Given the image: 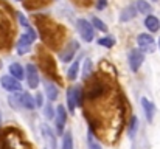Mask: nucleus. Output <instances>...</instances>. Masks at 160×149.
<instances>
[{
    "mask_svg": "<svg viewBox=\"0 0 160 149\" xmlns=\"http://www.w3.org/2000/svg\"><path fill=\"white\" fill-rule=\"evenodd\" d=\"M76 106H82V93L78 87H70L67 90V107L68 112H73Z\"/></svg>",
    "mask_w": 160,
    "mask_h": 149,
    "instance_id": "obj_1",
    "label": "nucleus"
},
{
    "mask_svg": "<svg viewBox=\"0 0 160 149\" xmlns=\"http://www.w3.org/2000/svg\"><path fill=\"white\" fill-rule=\"evenodd\" d=\"M11 104L12 106H19V107H25L28 110H33L36 107V102L34 98L30 95V93H19L16 97H11Z\"/></svg>",
    "mask_w": 160,
    "mask_h": 149,
    "instance_id": "obj_2",
    "label": "nucleus"
},
{
    "mask_svg": "<svg viewBox=\"0 0 160 149\" xmlns=\"http://www.w3.org/2000/svg\"><path fill=\"white\" fill-rule=\"evenodd\" d=\"M76 25H78V31H79L82 41L92 42L93 41V25L90 22H87L86 19H79L76 22Z\"/></svg>",
    "mask_w": 160,
    "mask_h": 149,
    "instance_id": "obj_3",
    "label": "nucleus"
},
{
    "mask_svg": "<svg viewBox=\"0 0 160 149\" xmlns=\"http://www.w3.org/2000/svg\"><path fill=\"white\" fill-rule=\"evenodd\" d=\"M145 61V54L140 48H132L129 53V67L132 72H138Z\"/></svg>",
    "mask_w": 160,
    "mask_h": 149,
    "instance_id": "obj_4",
    "label": "nucleus"
},
{
    "mask_svg": "<svg viewBox=\"0 0 160 149\" xmlns=\"http://www.w3.org/2000/svg\"><path fill=\"white\" fill-rule=\"evenodd\" d=\"M137 42H138V47L142 51H145V53H154V50H156V42H154V37L151 36V34H140L138 37H137Z\"/></svg>",
    "mask_w": 160,
    "mask_h": 149,
    "instance_id": "obj_5",
    "label": "nucleus"
},
{
    "mask_svg": "<svg viewBox=\"0 0 160 149\" xmlns=\"http://www.w3.org/2000/svg\"><path fill=\"white\" fill-rule=\"evenodd\" d=\"M0 84L5 90L8 92H20L22 90V84L19 79L12 78V76H2L0 78Z\"/></svg>",
    "mask_w": 160,
    "mask_h": 149,
    "instance_id": "obj_6",
    "label": "nucleus"
},
{
    "mask_svg": "<svg viewBox=\"0 0 160 149\" xmlns=\"http://www.w3.org/2000/svg\"><path fill=\"white\" fill-rule=\"evenodd\" d=\"M25 70H27L25 78L28 79V86H30L31 89H38V86H39V73H38L36 65H34V64H28Z\"/></svg>",
    "mask_w": 160,
    "mask_h": 149,
    "instance_id": "obj_7",
    "label": "nucleus"
},
{
    "mask_svg": "<svg viewBox=\"0 0 160 149\" xmlns=\"http://www.w3.org/2000/svg\"><path fill=\"white\" fill-rule=\"evenodd\" d=\"M56 112V131L58 134H64V127H65V121H67V112L64 106H58Z\"/></svg>",
    "mask_w": 160,
    "mask_h": 149,
    "instance_id": "obj_8",
    "label": "nucleus"
},
{
    "mask_svg": "<svg viewBox=\"0 0 160 149\" xmlns=\"http://www.w3.org/2000/svg\"><path fill=\"white\" fill-rule=\"evenodd\" d=\"M78 48H79V44H78L76 41H72V42L67 45V48L61 53V61H62V62H70V61L73 59V56H75V53H76Z\"/></svg>",
    "mask_w": 160,
    "mask_h": 149,
    "instance_id": "obj_9",
    "label": "nucleus"
},
{
    "mask_svg": "<svg viewBox=\"0 0 160 149\" xmlns=\"http://www.w3.org/2000/svg\"><path fill=\"white\" fill-rule=\"evenodd\" d=\"M142 107H143V110H145V117H146V120L151 123V121L154 120L156 106H154L148 98H142Z\"/></svg>",
    "mask_w": 160,
    "mask_h": 149,
    "instance_id": "obj_10",
    "label": "nucleus"
},
{
    "mask_svg": "<svg viewBox=\"0 0 160 149\" xmlns=\"http://www.w3.org/2000/svg\"><path fill=\"white\" fill-rule=\"evenodd\" d=\"M30 47H31V41H30L28 34L25 33V34L20 36V39L17 42V53L19 54H25V53L30 51Z\"/></svg>",
    "mask_w": 160,
    "mask_h": 149,
    "instance_id": "obj_11",
    "label": "nucleus"
},
{
    "mask_svg": "<svg viewBox=\"0 0 160 149\" xmlns=\"http://www.w3.org/2000/svg\"><path fill=\"white\" fill-rule=\"evenodd\" d=\"M137 14H138V12H137V8H135L134 5H129V6H126V8L120 12V20H121V22H129V20H132Z\"/></svg>",
    "mask_w": 160,
    "mask_h": 149,
    "instance_id": "obj_12",
    "label": "nucleus"
},
{
    "mask_svg": "<svg viewBox=\"0 0 160 149\" xmlns=\"http://www.w3.org/2000/svg\"><path fill=\"white\" fill-rule=\"evenodd\" d=\"M145 27L151 31V33H157L160 30V20L154 16H148L145 19Z\"/></svg>",
    "mask_w": 160,
    "mask_h": 149,
    "instance_id": "obj_13",
    "label": "nucleus"
},
{
    "mask_svg": "<svg viewBox=\"0 0 160 149\" xmlns=\"http://www.w3.org/2000/svg\"><path fill=\"white\" fill-rule=\"evenodd\" d=\"M9 73H11L12 78H16L19 81H22L25 78V70H23V67L20 64H11L9 65Z\"/></svg>",
    "mask_w": 160,
    "mask_h": 149,
    "instance_id": "obj_14",
    "label": "nucleus"
},
{
    "mask_svg": "<svg viewBox=\"0 0 160 149\" xmlns=\"http://www.w3.org/2000/svg\"><path fill=\"white\" fill-rule=\"evenodd\" d=\"M82 59L79 57V59H76L72 65H70V68H68V72H67V78L70 79V81H75L76 78H78V72H79V62H81Z\"/></svg>",
    "mask_w": 160,
    "mask_h": 149,
    "instance_id": "obj_15",
    "label": "nucleus"
},
{
    "mask_svg": "<svg viewBox=\"0 0 160 149\" xmlns=\"http://www.w3.org/2000/svg\"><path fill=\"white\" fill-rule=\"evenodd\" d=\"M104 90H106V87H104L103 84L92 86L90 90H89V99H95V98H98V97H101V95L104 93Z\"/></svg>",
    "mask_w": 160,
    "mask_h": 149,
    "instance_id": "obj_16",
    "label": "nucleus"
},
{
    "mask_svg": "<svg viewBox=\"0 0 160 149\" xmlns=\"http://www.w3.org/2000/svg\"><path fill=\"white\" fill-rule=\"evenodd\" d=\"M45 93H47V98H48V101L50 102H53V101H56L58 99V87L54 86V84H47L45 86Z\"/></svg>",
    "mask_w": 160,
    "mask_h": 149,
    "instance_id": "obj_17",
    "label": "nucleus"
},
{
    "mask_svg": "<svg viewBox=\"0 0 160 149\" xmlns=\"http://www.w3.org/2000/svg\"><path fill=\"white\" fill-rule=\"evenodd\" d=\"M42 134H44V137L50 142V146L52 149H56V140H54V134L52 132V129L47 126V124H44L42 126Z\"/></svg>",
    "mask_w": 160,
    "mask_h": 149,
    "instance_id": "obj_18",
    "label": "nucleus"
},
{
    "mask_svg": "<svg viewBox=\"0 0 160 149\" xmlns=\"http://www.w3.org/2000/svg\"><path fill=\"white\" fill-rule=\"evenodd\" d=\"M135 8H137V12H151L152 11V6L146 2V0H137V5H135Z\"/></svg>",
    "mask_w": 160,
    "mask_h": 149,
    "instance_id": "obj_19",
    "label": "nucleus"
},
{
    "mask_svg": "<svg viewBox=\"0 0 160 149\" xmlns=\"http://www.w3.org/2000/svg\"><path fill=\"white\" fill-rule=\"evenodd\" d=\"M62 149H73V137H72V132H65V134H64Z\"/></svg>",
    "mask_w": 160,
    "mask_h": 149,
    "instance_id": "obj_20",
    "label": "nucleus"
},
{
    "mask_svg": "<svg viewBox=\"0 0 160 149\" xmlns=\"http://www.w3.org/2000/svg\"><path fill=\"white\" fill-rule=\"evenodd\" d=\"M98 44L103 45V47H106V48H112V47L115 45V39H113L112 36H106V37H101V39L98 41Z\"/></svg>",
    "mask_w": 160,
    "mask_h": 149,
    "instance_id": "obj_21",
    "label": "nucleus"
},
{
    "mask_svg": "<svg viewBox=\"0 0 160 149\" xmlns=\"http://www.w3.org/2000/svg\"><path fill=\"white\" fill-rule=\"evenodd\" d=\"M92 25H95V28L97 30H100V31H107V25L101 20V19H98V17H92Z\"/></svg>",
    "mask_w": 160,
    "mask_h": 149,
    "instance_id": "obj_22",
    "label": "nucleus"
},
{
    "mask_svg": "<svg viewBox=\"0 0 160 149\" xmlns=\"http://www.w3.org/2000/svg\"><path fill=\"white\" fill-rule=\"evenodd\" d=\"M90 72H92V61H90V59H86V61H84V70H82V76H84V78H87V76L90 75Z\"/></svg>",
    "mask_w": 160,
    "mask_h": 149,
    "instance_id": "obj_23",
    "label": "nucleus"
},
{
    "mask_svg": "<svg viewBox=\"0 0 160 149\" xmlns=\"http://www.w3.org/2000/svg\"><path fill=\"white\" fill-rule=\"evenodd\" d=\"M135 131H137V117L132 115V118H131V126H129V135L134 137V135H135Z\"/></svg>",
    "mask_w": 160,
    "mask_h": 149,
    "instance_id": "obj_24",
    "label": "nucleus"
},
{
    "mask_svg": "<svg viewBox=\"0 0 160 149\" xmlns=\"http://www.w3.org/2000/svg\"><path fill=\"white\" fill-rule=\"evenodd\" d=\"M44 115H45V118H53L54 117V110H53V107H52V104H47L45 107H44Z\"/></svg>",
    "mask_w": 160,
    "mask_h": 149,
    "instance_id": "obj_25",
    "label": "nucleus"
},
{
    "mask_svg": "<svg viewBox=\"0 0 160 149\" xmlns=\"http://www.w3.org/2000/svg\"><path fill=\"white\" fill-rule=\"evenodd\" d=\"M89 148L90 149H101V146H100L98 142L93 140V137H90V138H89Z\"/></svg>",
    "mask_w": 160,
    "mask_h": 149,
    "instance_id": "obj_26",
    "label": "nucleus"
},
{
    "mask_svg": "<svg viewBox=\"0 0 160 149\" xmlns=\"http://www.w3.org/2000/svg\"><path fill=\"white\" fill-rule=\"evenodd\" d=\"M19 20H20L22 27H25V28H27V27H30V25H28V20L25 19V16H23L22 12H19Z\"/></svg>",
    "mask_w": 160,
    "mask_h": 149,
    "instance_id": "obj_27",
    "label": "nucleus"
},
{
    "mask_svg": "<svg viewBox=\"0 0 160 149\" xmlns=\"http://www.w3.org/2000/svg\"><path fill=\"white\" fill-rule=\"evenodd\" d=\"M106 5H107V0H98V2H97V8H98V9H104Z\"/></svg>",
    "mask_w": 160,
    "mask_h": 149,
    "instance_id": "obj_28",
    "label": "nucleus"
},
{
    "mask_svg": "<svg viewBox=\"0 0 160 149\" xmlns=\"http://www.w3.org/2000/svg\"><path fill=\"white\" fill-rule=\"evenodd\" d=\"M34 102H36V106H42V104H44V101H42V95H41V93H38V95H36Z\"/></svg>",
    "mask_w": 160,
    "mask_h": 149,
    "instance_id": "obj_29",
    "label": "nucleus"
},
{
    "mask_svg": "<svg viewBox=\"0 0 160 149\" xmlns=\"http://www.w3.org/2000/svg\"><path fill=\"white\" fill-rule=\"evenodd\" d=\"M159 47H160V37H159Z\"/></svg>",
    "mask_w": 160,
    "mask_h": 149,
    "instance_id": "obj_30",
    "label": "nucleus"
},
{
    "mask_svg": "<svg viewBox=\"0 0 160 149\" xmlns=\"http://www.w3.org/2000/svg\"><path fill=\"white\" fill-rule=\"evenodd\" d=\"M19 2H20V0H19Z\"/></svg>",
    "mask_w": 160,
    "mask_h": 149,
    "instance_id": "obj_31",
    "label": "nucleus"
}]
</instances>
